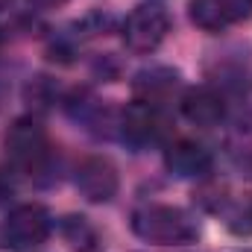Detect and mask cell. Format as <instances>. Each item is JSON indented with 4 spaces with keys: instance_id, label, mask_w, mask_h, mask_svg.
Instances as JSON below:
<instances>
[{
    "instance_id": "cell-1",
    "label": "cell",
    "mask_w": 252,
    "mask_h": 252,
    "mask_svg": "<svg viewBox=\"0 0 252 252\" xmlns=\"http://www.w3.org/2000/svg\"><path fill=\"white\" fill-rule=\"evenodd\" d=\"M132 229L141 241L156 247H182L196 238V226L182 208L173 205H144L132 214Z\"/></svg>"
},
{
    "instance_id": "cell-2",
    "label": "cell",
    "mask_w": 252,
    "mask_h": 252,
    "mask_svg": "<svg viewBox=\"0 0 252 252\" xmlns=\"http://www.w3.org/2000/svg\"><path fill=\"white\" fill-rule=\"evenodd\" d=\"M6 156L21 173H38L50 158V141L44 126L32 118H21L6 132Z\"/></svg>"
},
{
    "instance_id": "cell-3",
    "label": "cell",
    "mask_w": 252,
    "mask_h": 252,
    "mask_svg": "<svg viewBox=\"0 0 252 252\" xmlns=\"http://www.w3.org/2000/svg\"><path fill=\"white\" fill-rule=\"evenodd\" d=\"M170 32V15L164 6L141 3L124 21V41L132 53H153Z\"/></svg>"
},
{
    "instance_id": "cell-4",
    "label": "cell",
    "mask_w": 252,
    "mask_h": 252,
    "mask_svg": "<svg viewBox=\"0 0 252 252\" xmlns=\"http://www.w3.org/2000/svg\"><path fill=\"white\" fill-rule=\"evenodd\" d=\"M50 229H53V220H50L47 208L38 202H24L9 211V217L3 223V238L15 250H30V247L44 244L50 238Z\"/></svg>"
},
{
    "instance_id": "cell-5",
    "label": "cell",
    "mask_w": 252,
    "mask_h": 252,
    "mask_svg": "<svg viewBox=\"0 0 252 252\" xmlns=\"http://www.w3.org/2000/svg\"><path fill=\"white\" fill-rule=\"evenodd\" d=\"M252 18V0H190V21L205 32H220Z\"/></svg>"
},
{
    "instance_id": "cell-6",
    "label": "cell",
    "mask_w": 252,
    "mask_h": 252,
    "mask_svg": "<svg viewBox=\"0 0 252 252\" xmlns=\"http://www.w3.org/2000/svg\"><path fill=\"white\" fill-rule=\"evenodd\" d=\"M76 190L91 202H109L118 193V170L109 158L91 156L76 167Z\"/></svg>"
},
{
    "instance_id": "cell-7",
    "label": "cell",
    "mask_w": 252,
    "mask_h": 252,
    "mask_svg": "<svg viewBox=\"0 0 252 252\" xmlns=\"http://www.w3.org/2000/svg\"><path fill=\"white\" fill-rule=\"evenodd\" d=\"M124 132L135 144H153L164 135V121L153 103L138 100L124 112Z\"/></svg>"
},
{
    "instance_id": "cell-8",
    "label": "cell",
    "mask_w": 252,
    "mask_h": 252,
    "mask_svg": "<svg viewBox=\"0 0 252 252\" xmlns=\"http://www.w3.org/2000/svg\"><path fill=\"white\" fill-rule=\"evenodd\" d=\"M182 115L196 126H217L226 115V106L214 88H190L182 97Z\"/></svg>"
},
{
    "instance_id": "cell-9",
    "label": "cell",
    "mask_w": 252,
    "mask_h": 252,
    "mask_svg": "<svg viewBox=\"0 0 252 252\" xmlns=\"http://www.w3.org/2000/svg\"><path fill=\"white\" fill-rule=\"evenodd\" d=\"M167 167L176 173V176H202L211 170V153L202 147V144H193V141H179L167 150L164 156Z\"/></svg>"
},
{
    "instance_id": "cell-10",
    "label": "cell",
    "mask_w": 252,
    "mask_h": 252,
    "mask_svg": "<svg viewBox=\"0 0 252 252\" xmlns=\"http://www.w3.org/2000/svg\"><path fill=\"white\" fill-rule=\"evenodd\" d=\"M62 235L67 238V244L79 252H94L97 250V232L85 217H67L62 223Z\"/></svg>"
},
{
    "instance_id": "cell-11",
    "label": "cell",
    "mask_w": 252,
    "mask_h": 252,
    "mask_svg": "<svg viewBox=\"0 0 252 252\" xmlns=\"http://www.w3.org/2000/svg\"><path fill=\"white\" fill-rule=\"evenodd\" d=\"M229 229L238 232V235H250L252 232V199L250 202H241L235 211H229Z\"/></svg>"
},
{
    "instance_id": "cell-12",
    "label": "cell",
    "mask_w": 252,
    "mask_h": 252,
    "mask_svg": "<svg viewBox=\"0 0 252 252\" xmlns=\"http://www.w3.org/2000/svg\"><path fill=\"white\" fill-rule=\"evenodd\" d=\"M3 3H9V0H0V6H3Z\"/></svg>"
}]
</instances>
